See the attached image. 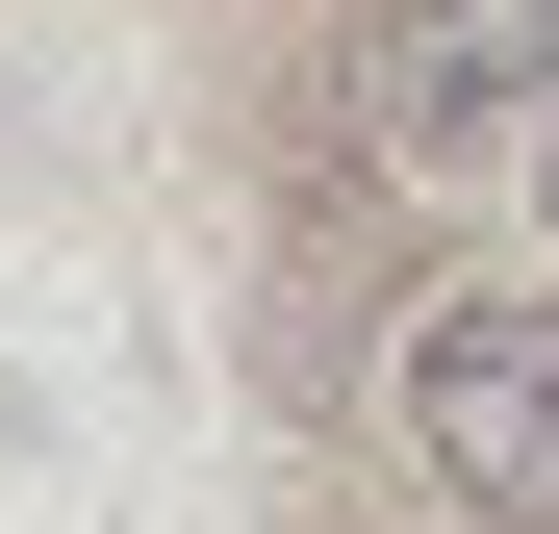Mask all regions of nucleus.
I'll return each instance as SVG.
<instances>
[{
	"label": "nucleus",
	"instance_id": "nucleus-1",
	"mask_svg": "<svg viewBox=\"0 0 559 534\" xmlns=\"http://www.w3.org/2000/svg\"><path fill=\"white\" fill-rule=\"evenodd\" d=\"M407 459L484 534H559V306H484V281H457L407 331Z\"/></svg>",
	"mask_w": 559,
	"mask_h": 534
},
{
	"label": "nucleus",
	"instance_id": "nucleus-2",
	"mask_svg": "<svg viewBox=\"0 0 559 534\" xmlns=\"http://www.w3.org/2000/svg\"><path fill=\"white\" fill-rule=\"evenodd\" d=\"M356 128L407 178H484V128H559V0H382L356 26Z\"/></svg>",
	"mask_w": 559,
	"mask_h": 534
},
{
	"label": "nucleus",
	"instance_id": "nucleus-3",
	"mask_svg": "<svg viewBox=\"0 0 559 534\" xmlns=\"http://www.w3.org/2000/svg\"><path fill=\"white\" fill-rule=\"evenodd\" d=\"M534 153H559V128H534ZM534 204H559V178H534Z\"/></svg>",
	"mask_w": 559,
	"mask_h": 534
}]
</instances>
